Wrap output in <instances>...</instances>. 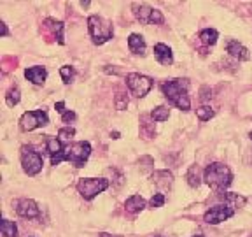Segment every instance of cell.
<instances>
[{
    "instance_id": "6da1fadb",
    "label": "cell",
    "mask_w": 252,
    "mask_h": 237,
    "mask_svg": "<svg viewBox=\"0 0 252 237\" xmlns=\"http://www.w3.org/2000/svg\"><path fill=\"white\" fill-rule=\"evenodd\" d=\"M188 79H172L161 84V90L165 93V97L170 100V104H173L175 107L182 111H188L191 107V100L188 95Z\"/></svg>"
},
{
    "instance_id": "7a4b0ae2",
    "label": "cell",
    "mask_w": 252,
    "mask_h": 237,
    "mask_svg": "<svg viewBox=\"0 0 252 237\" xmlns=\"http://www.w3.org/2000/svg\"><path fill=\"white\" fill-rule=\"evenodd\" d=\"M203 179L210 188H214L216 192L220 194V192H224V188H228V186L231 185L233 174L228 165L216 162V163H210V165L205 169Z\"/></svg>"
},
{
    "instance_id": "3957f363",
    "label": "cell",
    "mask_w": 252,
    "mask_h": 237,
    "mask_svg": "<svg viewBox=\"0 0 252 237\" xmlns=\"http://www.w3.org/2000/svg\"><path fill=\"white\" fill-rule=\"evenodd\" d=\"M91 155V146L90 142H72V144H67V146L63 148V153L60 155L56 160H53V165H58L60 162H63V160H67V162L74 163L75 167H84V163H86V160L90 158Z\"/></svg>"
},
{
    "instance_id": "277c9868",
    "label": "cell",
    "mask_w": 252,
    "mask_h": 237,
    "mask_svg": "<svg viewBox=\"0 0 252 237\" xmlns=\"http://www.w3.org/2000/svg\"><path fill=\"white\" fill-rule=\"evenodd\" d=\"M88 30L93 44H103L114 36V27L109 20L102 18V16H90L88 18Z\"/></svg>"
},
{
    "instance_id": "5b68a950",
    "label": "cell",
    "mask_w": 252,
    "mask_h": 237,
    "mask_svg": "<svg viewBox=\"0 0 252 237\" xmlns=\"http://www.w3.org/2000/svg\"><path fill=\"white\" fill-rule=\"evenodd\" d=\"M107 188H109V181L103 178H84L77 183L79 194L83 195V198H86V200L94 198L98 194L105 192Z\"/></svg>"
},
{
    "instance_id": "8992f818",
    "label": "cell",
    "mask_w": 252,
    "mask_h": 237,
    "mask_svg": "<svg viewBox=\"0 0 252 237\" xmlns=\"http://www.w3.org/2000/svg\"><path fill=\"white\" fill-rule=\"evenodd\" d=\"M21 165L28 176H35L42 170L44 160L39 151H35L32 146H23L21 148Z\"/></svg>"
},
{
    "instance_id": "52a82bcc",
    "label": "cell",
    "mask_w": 252,
    "mask_h": 237,
    "mask_svg": "<svg viewBox=\"0 0 252 237\" xmlns=\"http://www.w3.org/2000/svg\"><path fill=\"white\" fill-rule=\"evenodd\" d=\"M126 84L130 88L131 95L142 99V97H146L151 91V88H153V79L147 78V76L137 74V72H131V74L126 76Z\"/></svg>"
},
{
    "instance_id": "ba28073f",
    "label": "cell",
    "mask_w": 252,
    "mask_h": 237,
    "mask_svg": "<svg viewBox=\"0 0 252 237\" xmlns=\"http://www.w3.org/2000/svg\"><path fill=\"white\" fill-rule=\"evenodd\" d=\"M133 14L140 23L144 25H149V23H156V25H161L165 21L163 14L158 9H153L146 4H133Z\"/></svg>"
},
{
    "instance_id": "9c48e42d",
    "label": "cell",
    "mask_w": 252,
    "mask_h": 237,
    "mask_svg": "<svg viewBox=\"0 0 252 237\" xmlns=\"http://www.w3.org/2000/svg\"><path fill=\"white\" fill-rule=\"evenodd\" d=\"M47 123H49V118H47L46 111H28L20 119L21 130H25V132L35 130V128L47 125Z\"/></svg>"
},
{
    "instance_id": "30bf717a",
    "label": "cell",
    "mask_w": 252,
    "mask_h": 237,
    "mask_svg": "<svg viewBox=\"0 0 252 237\" xmlns=\"http://www.w3.org/2000/svg\"><path fill=\"white\" fill-rule=\"evenodd\" d=\"M233 214H235V209H233V207H229L228 204H219V205L210 207V209L205 213L203 220L207 221V223H210V225H217V223H220V221L231 218Z\"/></svg>"
},
{
    "instance_id": "8fae6325",
    "label": "cell",
    "mask_w": 252,
    "mask_h": 237,
    "mask_svg": "<svg viewBox=\"0 0 252 237\" xmlns=\"http://www.w3.org/2000/svg\"><path fill=\"white\" fill-rule=\"evenodd\" d=\"M16 213L20 214L21 218H28V220H32V218H37V216H39L40 209H39V205H37L35 202L32 200V198H23L21 202H18Z\"/></svg>"
},
{
    "instance_id": "7c38bea8",
    "label": "cell",
    "mask_w": 252,
    "mask_h": 237,
    "mask_svg": "<svg viewBox=\"0 0 252 237\" xmlns=\"http://www.w3.org/2000/svg\"><path fill=\"white\" fill-rule=\"evenodd\" d=\"M226 51H228L233 58L242 60V62H247V60H251V53H249V49L244 46V44L238 42V40L229 39L228 42H226Z\"/></svg>"
},
{
    "instance_id": "4fadbf2b",
    "label": "cell",
    "mask_w": 252,
    "mask_h": 237,
    "mask_svg": "<svg viewBox=\"0 0 252 237\" xmlns=\"http://www.w3.org/2000/svg\"><path fill=\"white\" fill-rule=\"evenodd\" d=\"M154 56H156V60L161 63V65H172V62H173L172 49L163 42H158L156 46H154Z\"/></svg>"
},
{
    "instance_id": "5bb4252c",
    "label": "cell",
    "mask_w": 252,
    "mask_h": 237,
    "mask_svg": "<svg viewBox=\"0 0 252 237\" xmlns=\"http://www.w3.org/2000/svg\"><path fill=\"white\" fill-rule=\"evenodd\" d=\"M25 78L28 79V81H32L33 84H44L46 83V78H47V72L44 67H30L25 71Z\"/></svg>"
},
{
    "instance_id": "9a60e30c",
    "label": "cell",
    "mask_w": 252,
    "mask_h": 237,
    "mask_svg": "<svg viewBox=\"0 0 252 237\" xmlns=\"http://www.w3.org/2000/svg\"><path fill=\"white\" fill-rule=\"evenodd\" d=\"M128 47H130V51L133 55H146V40L144 37L138 36V34H131L128 37Z\"/></svg>"
},
{
    "instance_id": "2e32d148",
    "label": "cell",
    "mask_w": 252,
    "mask_h": 237,
    "mask_svg": "<svg viewBox=\"0 0 252 237\" xmlns=\"http://www.w3.org/2000/svg\"><path fill=\"white\" fill-rule=\"evenodd\" d=\"M153 183L159 188H170L173 183V176L168 170H156L153 174Z\"/></svg>"
},
{
    "instance_id": "e0dca14e",
    "label": "cell",
    "mask_w": 252,
    "mask_h": 237,
    "mask_svg": "<svg viewBox=\"0 0 252 237\" xmlns=\"http://www.w3.org/2000/svg\"><path fill=\"white\" fill-rule=\"evenodd\" d=\"M44 27H46L47 30H51L53 37H55L60 44H65V39H63V28H65V25H63L62 21L46 20V21H44Z\"/></svg>"
},
{
    "instance_id": "ac0fdd59",
    "label": "cell",
    "mask_w": 252,
    "mask_h": 237,
    "mask_svg": "<svg viewBox=\"0 0 252 237\" xmlns=\"http://www.w3.org/2000/svg\"><path fill=\"white\" fill-rule=\"evenodd\" d=\"M219 197L224 202H228V205L233 207V209H236V207H244L245 202H247L245 197H242V195H238V194H229V192H220Z\"/></svg>"
},
{
    "instance_id": "d6986e66",
    "label": "cell",
    "mask_w": 252,
    "mask_h": 237,
    "mask_svg": "<svg viewBox=\"0 0 252 237\" xmlns=\"http://www.w3.org/2000/svg\"><path fill=\"white\" fill-rule=\"evenodd\" d=\"M125 207H126V211H128V213L137 214V213H140L144 207H146V200H144L140 195H131V197L125 202Z\"/></svg>"
},
{
    "instance_id": "ffe728a7",
    "label": "cell",
    "mask_w": 252,
    "mask_h": 237,
    "mask_svg": "<svg viewBox=\"0 0 252 237\" xmlns=\"http://www.w3.org/2000/svg\"><path fill=\"white\" fill-rule=\"evenodd\" d=\"M46 148H47V151H49V155H51V162H53V160H56V158L63 153V148H65V146L60 142V139L47 137L46 139Z\"/></svg>"
},
{
    "instance_id": "44dd1931",
    "label": "cell",
    "mask_w": 252,
    "mask_h": 237,
    "mask_svg": "<svg viewBox=\"0 0 252 237\" xmlns=\"http://www.w3.org/2000/svg\"><path fill=\"white\" fill-rule=\"evenodd\" d=\"M217 37H219V34H217V30H214V28H207V30L200 32V40L205 46H214V44L217 42Z\"/></svg>"
},
{
    "instance_id": "7402d4cb",
    "label": "cell",
    "mask_w": 252,
    "mask_h": 237,
    "mask_svg": "<svg viewBox=\"0 0 252 237\" xmlns=\"http://www.w3.org/2000/svg\"><path fill=\"white\" fill-rule=\"evenodd\" d=\"M0 230H2V236L4 237H18V227H16L14 221L2 220V223H0Z\"/></svg>"
},
{
    "instance_id": "603a6c76",
    "label": "cell",
    "mask_w": 252,
    "mask_h": 237,
    "mask_svg": "<svg viewBox=\"0 0 252 237\" xmlns=\"http://www.w3.org/2000/svg\"><path fill=\"white\" fill-rule=\"evenodd\" d=\"M170 116V109L166 106H159L156 107V109L151 113V118L154 119V121H166Z\"/></svg>"
},
{
    "instance_id": "cb8c5ba5",
    "label": "cell",
    "mask_w": 252,
    "mask_h": 237,
    "mask_svg": "<svg viewBox=\"0 0 252 237\" xmlns=\"http://www.w3.org/2000/svg\"><path fill=\"white\" fill-rule=\"evenodd\" d=\"M20 99H21V93H20V88L18 86L11 88V90L7 91V95H5V102H7L9 107H14L16 104L20 102Z\"/></svg>"
},
{
    "instance_id": "d4e9b609",
    "label": "cell",
    "mask_w": 252,
    "mask_h": 237,
    "mask_svg": "<svg viewBox=\"0 0 252 237\" xmlns=\"http://www.w3.org/2000/svg\"><path fill=\"white\" fill-rule=\"evenodd\" d=\"M186 178H188V183H189V185L193 186V188H196V186L200 185V174H198V165H193V167H191Z\"/></svg>"
},
{
    "instance_id": "484cf974",
    "label": "cell",
    "mask_w": 252,
    "mask_h": 237,
    "mask_svg": "<svg viewBox=\"0 0 252 237\" xmlns=\"http://www.w3.org/2000/svg\"><path fill=\"white\" fill-rule=\"evenodd\" d=\"M74 134H75V130L72 128V126H65V128H62V130L58 132L60 142H62V144H67V142L74 137Z\"/></svg>"
},
{
    "instance_id": "4316f807",
    "label": "cell",
    "mask_w": 252,
    "mask_h": 237,
    "mask_svg": "<svg viewBox=\"0 0 252 237\" xmlns=\"http://www.w3.org/2000/svg\"><path fill=\"white\" fill-rule=\"evenodd\" d=\"M60 74H62V78H63V83L68 84V83H72V79H74V76H75V71H74V67L63 65V67L60 69Z\"/></svg>"
},
{
    "instance_id": "83f0119b",
    "label": "cell",
    "mask_w": 252,
    "mask_h": 237,
    "mask_svg": "<svg viewBox=\"0 0 252 237\" xmlns=\"http://www.w3.org/2000/svg\"><path fill=\"white\" fill-rule=\"evenodd\" d=\"M196 116L201 119V121H209V119L214 116V111L210 109L209 106H201L200 109H196Z\"/></svg>"
},
{
    "instance_id": "f1b7e54d",
    "label": "cell",
    "mask_w": 252,
    "mask_h": 237,
    "mask_svg": "<svg viewBox=\"0 0 252 237\" xmlns=\"http://www.w3.org/2000/svg\"><path fill=\"white\" fill-rule=\"evenodd\" d=\"M165 204V195L163 194H156L153 198L149 200V205L151 207H161V205Z\"/></svg>"
},
{
    "instance_id": "f546056e",
    "label": "cell",
    "mask_w": 252,
    "mask_h": 237,
    "mask_svg": "<svg viewBox=\"0 0 252 237\" xmlns=\"http://www.w3.org/2000/svg\"><path fill=\"white\" fill-rule=\"evenodd\" d=\"M126 106H128V99H126L125 93H118V97H116V107H118L119 111L126 109Z\"/></svg>"
},
{
    "instance_id": "4dcf8cb0",
    "label": "cell",
    "mask_w": 252,
    "mask_h": 237,
    "mask_svg": "<svg viewBox=\"0 0 252 237\" xmlns=\"http://www.w3.org/2000/svg\"><path fill=\"white\" fill-rule=\"evenodd\" d=\"M62 119H63V123L74 121V119H75V113H74V111H65V113L62 115Z\"/></svg>"
},
{
    "instance_id": "1f68e13d",
    "label": "cell",
    "mask_w": 252,
    "mask_h": 237,
    "mask_svg": "<svg viewBox=\"0 0 252 237\" xmlns=\"http://www.w3.org/2000/svg\"><path fill=\"white\" fill-rule=\"evenodd\" d=\"M201 100H209L210 97H212V91H209V88H203V90H201Z\"/></svg>"
},
{
    "instance_id": "d6a6232c",
    "label": "cell",
    "mask_w": 252,
    "mask_h": 237,
    "mask_svg": "<svg viewBox=\"0 0 252 237\" xmlns=\"http://www.w3.org/2000/svg\"><path fill=\"white\" fill-rule=\"evenodd\" d=\"M56 111H58V113H62V115H63V113L67 111V109H65V104H63V102H58V104H56Z\"/></svg>"
},
{
    "instance_id": "836d02e7",
    "label": "cell",
    "mask_w": 252,
    "mask_h": 237,
    "mask_svg": "<svg viewBox=\"0 0 252 237\" xmlns=\"http://www.w3.org/2000/svg\"><path fill=\"white\" fill-rule=\"evenodd\" d=\"M0 34H2V36H7V27H5V23H0Z\"/></svg>"
},
{
    "instance_id": "e575fe53",
    "label": "cell",
    "mask_w": 252,
    "mask_h": 237,
    "mask_svg": "<svg viewBox=\"0 0 252 237\" xmlns=\"http://www.w3.org/2000/svg\"><path fill=\"white\" fill-rule=\"evenodd\" d=\"M100 237H123V236H110V234L102 232V234H100Z\"/></svg>"
},
{
    "instance_id": "d590c367",
    "label": "cell",
    "mask_w": 252,
    "mask_h": 237,
    "mask_svg": "<svg viewBox=\"0 0 252 237\" xmlns=\"http://www.w3.org/2000/svg\"><path fill=\"white\" fill-rule=\"evenodd\" d=\"M194 237H205V236H194Z\"/></svg>"
},
{
    "instance_id": "8d00e7d4",
    "label": "cell",
    "mask_w": 252,
    "mask_h": 237,
    "mask_svg": "<svg viewBox=\"0 0 252 237\" xmlns=\"http://www.w3.org/2000/svg\"><path fill=\"white\" fill-rule=\"evenodd\" d=\"M249 135H251V139H252V132H251V134H249Z\"/></svg>"
},
{
    "instance_id": "74e56055",
    "label": "cell",
    "mask_w": 252,
    "mask_h": 237,
    "mask_svg": "<svg viewBox=\"0 0 252 237\" xmlns=\"http://www.w3.org/2000/svg\"><path fill=\"white\" fill-rule=\"evenodd\" d=\"M156 237H161V236H156Z\"/></svg>"
}]
</instances>
